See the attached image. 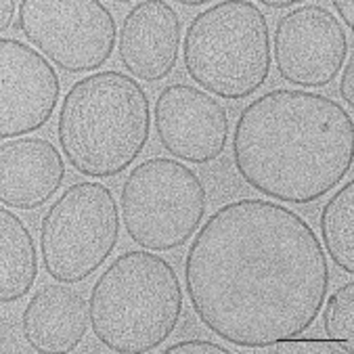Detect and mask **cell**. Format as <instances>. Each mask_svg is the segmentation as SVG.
I'll return each mask as SVG.
<instances>
[{"instance_id":"9a60e30c","label":"cell","mask_w":354,"mask_h":354,"mask_svg":"<svg viewBox=\"0 0 354 354\" xmlns=\"http://www.w3.org/2000/svg\"><path fill=\"white\" fill-rule=\"evenodd\" d=\"M38 274L36 241L26 223L0 207V302L11 304L30 294Z\"/></svg>"},{"instance_id":"5b68a950","label":"cell","mask_w":354,"mask_h":354,"mask_svg":"<svg viewBox=\"0 0 354 354\" xmlns=\"http://www.w3.org/2000/svg\"><path fill=\"white\" fill-rule=\"evenodd\" d=\"M187 74L205 93L239 101L258 93L270 72V32L250 0H223L201 11L183 42Z\"/></svg>"},{"instance_id":"d6986e66","label":"cell","mask_w":354,"mask_h":354,"mask_svg":"<svg viewBox=\"0 0 354 354\" xmlns=\"http://www.w3.org/2000/svg\"><path fill=\"white\" fill-rule=\"evenodd\" d=\"M231 354L229 348L225 346H218L214 342H205V339H187V342H178L170 348H166V354Z\"/></svg>"},{"instance_id":"2e32d148","label":"cell","mask_w":354,"mask_h":354,"mask_svg":"<svg viewBox=\"0 0 354 354\" xmlns=\"http://www.w3.org/2000/svg\"><path fill=\"white\" fill-rule=\"evenodd\" d=\"M321 235L331 260L354 272V183H346L321 212Z\"/></svg>"},{"instance_id":"30bf717a","label":"cell","mask_w":354,"mask_h":354,"mask_svg":"<svg viewBox=\"0 0 354 354\" xmlns=\"http://www.w3.org/2000/svg\"><path fill=\"white\" fill-rule=\"evenodd\" d=\"M162 147L180 162H216L229 143V113L209 93L191 84L166 86L153 107Z\"/></svg>"},{"instance_id":"44dd1931","label":"cell","mask_w":354,"mask_h":354,"mask_svg":"<svg viewBox=\"0 0 354 354\" xmlns=\"http://www.w3.org/2000/svg\"><path fill=\"white\" fill-rule=\"evenodd\" d=\"M15 11H19V3H15V0H3L0 3V32H7L11 28Z\"/></svg>"},{"instance_id":"e0dca14e","label":"cell","mask_w":354,"mask_h":354,"mask_svg":"<svg viewBox=\"0 0 354 354\" xmlns=\"http://www.w3.org/2000/svg\"><path fill=\"white\" fill-rule=\"evenodd\" d=\"M323 329L327 339L348 342L354 346V283H346L329 296L323 313Z\"/></svg>"},{"instance_id":"7c38bea8","label":"cell","mask_w":354,"mask_h":354,"mask_svg":"<svg viewBox=\"0 0 354 354\" xmlns=\"http://www.w3.org/2000/svg\"><path fill=\"white\" fill-rule=\"evenodd\" d=\"M180 36V17L168 3L143 0L128 11L120 28V61L138 80H164L178 63Z\"/></svg>"},{"instance_id":"52a82bcc","label":"cell","mask_w":354,"mask_h":354,"mask_svg":"<svg viewBox=\"0 0 354 354\" xmlns=\"http://www.w3.org/2000/svg\"><path fill=\"white\" fill-rule=\"evenodd\" d=\"M120 239V209L109 187L84 180L67 187L40 223L44 270L59 283L88 279Z\"/></svg>"},{"instance_id":"6da1fadb","label":"cell","mask_w":354,"mask_h":354,"mask_svg":"<svg viewBox=\"0 0 354 354\" xmlns=\"http://www.w3.org/2000/svg\"><path fill=\"white\" fill-rule=\"evenodd\" d=\"M185 283L212 333L262 350L315 323L329 294V262L300 214L270 199H237L197 231Z\"/></svg>"},{"instance_id":"ac0fdd59","label":"cell","mask_w":354,"mask_h":354,"mask_svg":"<svg viewBox=\"0 0 354 354\" xmlns=\"http://www.w3.org/2000/svg\"><path fill=\"white\" fill-rule=\"evenodd\" d=\"M266 350V348H262ZM266 352H279V354H337V352H352V344L348 342H333V339H281L272 346H268Z\"/></svg>"},{"instance_id":"277c9868","label":"cell","mask_w":354,"mask_h":354,"mask_svg":"<svg viewBox=\"0 0 354 354\" xmlns=\"http://www.w3.org/2000/svg\"><path fill=\"white\" fill-rule=\"evenodd\" d=\"M97 339L118 354H145L162 346L183 317V288L174 266L149 250L118 256L91 292Z\"/></svg>"},{"instance_id":"7a4b0ae2","label":"cell","mask_w":354,"mask_h":354,"mask_svg":"<svg viewBox=\"0 0 354 354\" xmlns=\"http://www.w3.org/2000/svg\"><path fill=\"white\" fill-rule=\"evenodd\" d=\"M233 162L258 193L283 203H313L352 170V115L325 95L270 91L241 111Z\"/></svg>"},{"instance_id":"8992f818","label":"cell","mask_w":354,"mask_h":354,"mask_svg":"<svg viewBox=\"0 0 354 354\" xmlns=\"http://www.w3.org/2000/svg\"><path fill=\"white\" fill-rule=\"evenodd\" d=\"M122 221L128 237L143 250L170 252L191 241L205 216L207 193L183 162L151 158L122 185Z\"/></svg>"},{"instance_id":"8fae6325","label":"cell","mask_w":354,"mask_h":354,"mask_svg":"<svg viewBox=\"0 0 354 354\" xmlns=\"http://www.w3.org/2000/svg\"><path fill=\"white\" fill-rule=\"evenodd\" d=\"M61 82L48 59L13 38L0 40V136L40 130L55 113Z\"/></svg>"},{"instance_id":"3957f363","label":"cell","mask_w":354,"mask_h":354,"mask_svg":"<svg viewBox=\"0 0 354 354\" xmlns=\"http://www.w3.org/2000/svg\"><path fill=\"white\" fill-rule=\"evenodd\" d=\"M151 132L145 88L105 69L78 80L61 103L57 136L65 160L88 178H113L143 153Z\"/></svg>"},{"instance_id":"5bb4252c","label":"cell","mask_w":354,"mask_h":354,"mask_svg":"<svg viewBox=\"0 0 354 354\" xmlns=\"http://www.w3.org/2000/svg\"><path fill=\"white\" fill-rule=\"evenodd\" d=\"M91 325V304L86 298L63 286L40 288L28 302L21 327L28 344L40 354L74 352Z\"/></svg>"},{"instance_id":"ba28073f","label":"cell","mask_w":354,"mask_h":354,"mask_svg":"<svg viewBox=\"0 0 354 354\" xmlns=\"http://www.w3.org/2000/svg\"><path fill=\"white\" fill-rule=\"evenodd\" d=\"M17 13L28 42L63 72H95L115 48V19L99 0H21Z\"/></svg>"},{"instance_id":"cb8c5ba5","label":"cell","mask_w":354,"mask_h":354,"mask_svg":"<svg viewBox=\"0 0 354 354\" xmlns=\"http://www.w3.org/2000/svg\"><path fill=\"white\" fill-rule=\"evenodd\" d=\"M183 7H191V9H195V7H201V5H205L203 0H187V3H180Z\"/></svg>"},{"instance_id":"9c48e42d","label":"cell","mask_w":354,"mask_h":354,"mask_svg":"<svg viewBox=\"0 0 354 354\" xmlns=\"http://www.w3.org/2000/svg\"><path fill=\"white\" fill-rule=\"evenodd\" d=\"M272 46L279 76L300 88L329 86L350 50L344 26L321 5H304L283 15Z\"/></svg>"},{"instance_id":"603a6c76","label":"cell","mask_w":354,"mask_h":354,"mask_svg":"<svg viewBox=\"0 0 354 354\" xmlns=\"http://www.w3.org/2000/svg\"><path fill=\"white\" fill-rule=\"evenodd\" d=\"M262 5H264V7H268V9H274V11H279V9H292V7H296L294 0H279V3H274V0H264Z\"/></svg>"},{"instance_id":"ffe728a7","label":"cell","mask_w":354,"mask_h":354,"mask_svg":"<svg viewBox=\"0 0 354 354\" xmlns=\"http://www.w3.org/2000/svg\"><path fill=\"white\" fill-rule=\"evenodd\" d=\"M339 95H342V99L348 103V107L352 109V107H354V61H352V59L348 61L346 72H344V76H342Z\"/></svg>"},{"instance_id":"7402d4cb","label":"cell","mask_w":354,"mask_h":354,"mask_svg":"<svg viewBox=\"0 0 354 354\" xmlns=\"http://www.w3.org/2000/svg\"><path fill=\"white\" fill-rule=\"evenodd\" d=\"M333 7L339 11V15L346 19V26L348 28H352L354 26V21H352V3H350V0H346V3H344V0H335V3H333Z\"/></svg>"},{"instance_id":"4fadbf2b","label":"cell","mask_w":354,"mask_h":354,"mask_svg":"<svg viewBox=\"0 0 354 354\" xmlns=\"http://www.w3.org/2000/svg\"><path fill=\"white\" fill-rule=\"evenodd\" d=\"M65 178V162L46 138L26 136L0 145V201L13 209L44 205Z\"/></svg>"}]
</instances>
